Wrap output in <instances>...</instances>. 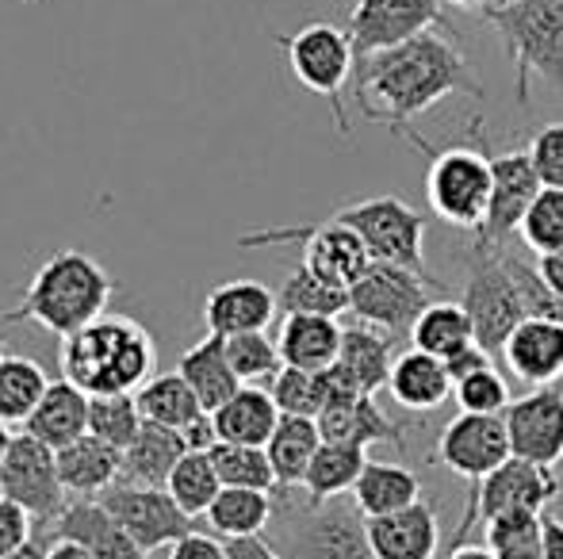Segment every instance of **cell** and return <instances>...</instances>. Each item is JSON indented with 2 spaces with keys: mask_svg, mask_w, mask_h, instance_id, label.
<instances>
[{
  "mask_svg": "<svg viewBox=\"0 0 563 559\" xmlns=\"http://www.w3.org/2000/svg\"><path fill=\"white\" fill-rule=\"evenodd\" d=\"M364 522L376 559H433L441 548V525L430 502H415L399 514L364 517Z\"/></svg>",
  "mask_w": 563,
  "mask_h": 559,
  "instance_id": "44dd1931",
  "label": "cell"
},
{
  "mask_svg": "<svg viewBox=\"0 0 563 559\" xmlns=\"http://www.w3.org/2000/svg\"><path fill=\"white\" fill-rule=\"evenodd\" d=\"M8 445H12V433H8V425L0 422V463H4V452H8Z\"/></svg>",
  "mask_w": 563,
  "mask_h": 559,
  "instance_id": "91938a15",
  "label": "cell"
},
{
  "mask_svg": "<svg viewBox=\"0 0 563 559\" xmlns=\"http://www.w3.org/2000/svg\"><path fill=\"white\" fill-rule=\"evenodd\" d=\"M169 559H227V545L211 537V533L192 529L169 548Z\"/></svg>",
  "mask_w": 563,
  "mask_h": 559,
  "instance_id": "f907efd6",
  "label": "cell"
},
{
  "mask_svg": "<svg viewBox=\"0 0 563 559\" xmlns=\"http://www.w3.org/2000/svg\"><path fill=\"white\" fill-rule=\"evenodd\" d=\"M154 368V337L126 314H104L62 345V376L85 395H134Z\"/></svg>",
  "mask_w": 563,
  "mask_h": 559,
  "instance_id": "3957f363",
  "label": "cell"
},
{
  "mask_svg": "<svg viewBox=\"0 0 563 559\" xmlns=\"http://www.w3.org/2000/svg\"><path fill=\"white\" fill-rule=\"evenodd\" d=\"M541 559H563V522L560 517H544V552Z\"/></svg>",
  "mask_w": 563,
  "mask_h": 559,
  "instance_id": "11a10c76",
  "label": "cell"
},
{
  "mask_svg": "<svg viewBox=\"0 0 563 559\" xmlns=\"http://www.w3.org/2000/svg\"><path fill=\"white\" fill-rule=\"evenodd\" d=\"M556 499H560L556 468H544V463H529V460L510 456L503 468H495L487 479L472 483L464 514H460V525L449 537V552L452 548H464L467 537H472L479 525L495 522V517H503V514H521V510L544 514Z\"/></svg>",
  "mask_w": 563,
  "mask_h": 559,
  "instance_id": "ba28073f",
  "label": "cell"
},
{
  "mask_svg": "<svg viewBox=\"0 0 563 559\" xmlns=\"http://www.w3.org/2000/svg\"><path fill=\"white\" fill-rule=\"evenodd\" d=\"M227 559H288V556L265 537H238L227 540Z\"/></svg>",
  "mask_w": 563,
  "mask_h": 559,
  "instance_id": "f5cc1de1",
  "label": "cell"
},
{
  "mask_svg": "<svg viewBox=\"0 0 563 559\" xmlns=\"http://www.w3.org/2000/svg\"><path fill=\"white\" fill-rule=\"evenodd\" d=\"M27 540H35V517H31L20 502L0 494V559L20 552Z\"/></svg>",
  "mask_w": 563,
  "mask_h": 559,
  "instance_id": "681fc988",
  "label": "cell"
},
{
  "mask_svg": "<svg viewBox=\"0 0 563 559\" xmlns=\"http://www.w3.org/2000/svg\"><path fill=\"white\" fill-rule=\"evenodd\" d=\"M58 476L62 487L77 499H100L123 479V452L108 440L85 433L74 445L58 448Z\"/></svg>",
  "mask_w": 563,
  "mask_h": 559,
  "instance_id": "603a6c76",
  "label": "cell"
},
{
  "mask_svg": "<svg viewBox=\"0 0 563 559\" xmlns=\"http://www.w3.org/2000/svg\"><path fill=\"white\" fill-rule=\"evenodd\" d=\"M430 303V277L387 261H372L364 277L349 288V314L356 322H368V326L391 334L395 342L410 337L415 322L422 318Z\"/></svg>",
  "mask_w": 563,
  "mask_h": 559,
  "instance_id": "8fae6325",
  "label": "cell"
},
{
  "mask_svg": "<svg viewBox=\"0 0 563 559\" xmlns=\"http://www.w3.org/2000/svg\"><path fill=\"white\" fill-rule=\"evenodd\" d=\"M54 537L74 540L85 552L97 559H146L139 545L131 540V533L108 514V506L100 499H77L54 522Z\"/></svg>",
  "mask_w": 563,
  "mask_h": 559,
  "instance_id": "7402d4cb",
  "label": "cell"
},
{
  "mask_svg": "<svg viewBox=\"0 0 563 559\" xmlns=\"http://www.w3.org/2000/svg\"><path fill=\"white\" fill-rule=\"evenodd\" d=\"M314 422L322 429V440H341V445H356V448H368V445L402 448V425L379 411L376 395H356L349 403H334Z\"/></svg>",
  "mask_w": 563,
  "mask_h": 559,
  "instance_id": "4316f807",
  "label": "cell"
},
{
  "mask_svg": "<svg viewBox=\"0 0 563 559\" xmlns=\"http://www.w3.org/2000/svg\"><path fill=\"white\" fill-rule=\"evenodd\" d=\"M284 58H288V69L303 89H311L314 97H322L334 112L338 123V135H349V123H345V97L349 81L356 74V51H353V38L349 31L334 27V23L319 20V23H307L299 27L296 35H284Z\"/></svg>",
  "mask_w": 563,
  "mask_h": 559,
  "instance_id": "30bf717a",
  "label": "cell"
},
{
  "mask_svg": "<svg viewBox=\"0 0 563 559\" xmlns=\"http://www.w3.org/2000/svg\"><path fill=\"white\" fill-rule=\"evenodd\" d=\"M456 92L479 100L483 85L475 81L460 46L449 35H438V31H426L410 43H399L391 51H379L372 58L356 62L353 74V100L361 115L391 131H402L410 120L426 115Z\"/></svg>",
  "mask_w": 563,
  "mask_h": 559,
  "instance_id": "6da1fadb",
  "label": "cell"
},
{
  "mask_svg": "<svg viewBox=\"0 0 563 559\" xmlns=\"http://www.w3.org/2000/svg\"><path fill=\"white\" fill-rule=\"evenodd\" d=\"M46 559H97V556L85 552V548H81V545H74V540L54 537V545H51V552H46Z\"/></svg>",
  "mask_w": 563,
  "mask_h": 559,
  "instance_id": "9f6ffc18",
  "label": "cell"
},
{
  "mask_svg": "<svg viewBox=\"0 0 563 559\" xmlns=\"http://www.w3.org/2000/svg\"><path fill=\"white\" fill-rule=\"evenodd\" d=\"M338 365L364 395H379L395 368V337L368 326V322H353V326L341 329Z\"/></svg>",
  "mask_w": 563,
  "mask_h": 559,
  "instance_id": "484cf974",
  "label": "cell"
},
{
  "mask_svg": "<svg viewBox=\"0 0 563 559\" xmlns=\"http://www.w3.org/2000/svg\"><path fill=\"white\" fill-rule=\"evenodd\" d=\"M23 433H31L35 440L51 445L54 452L74 445L77 437L89 433V395L62 376V380H54L51 388H46L43 403L35 406V414L23 425Z\"/></svg>",
  "mask_w": 563,
  "mask_h": 559,
  "instance_id": "83f0119b",
  "label": "cell"
},
{
  "mask_svg": "<svg viewBox=\"0 0 563 559\" xmlns=\"http://www.w3.org/2000/svg\"><path fill=\"white\" fill-rule=\"evenodd\" d=\"M46 552H51V545L35 537V540H27L20 552H12V556H4V559H46Z\"/></svg>",
  "mask_w": 563,
  "mask_h": 559,
  "instance_id": "6f0895ef",
  "label": "cell"
},
{
  "mask_svg": "<svg viewBox=\"0 0 563 559\" xmlns=\"http://www.w3.org/2000/svg\"><path fill=\"white\" fill-rule=\"evenodd\" d=\"M368 468V456L356 445H341V440H322V448L314 452L307 479L299 491L311 502H330V499H345V491H353L361 471Z\"/></svg>",
  "mask_w": 563,
  "mask_h": 559,
  "instance_id": "d590c367",
  "label": "cell"
},
{
  "mask_svg": "<svg viewBox=\"0 0 563 559\" xmlns=\"http://www.w3.org/2000/svg\"><path fill=\"white\" fill-rule=\"evenodd\" d=\"M464 311L475 326V342L498 357L510 342V334L529 318L521 283L510 269L506 246H490V242L475 238L464 254Z\"/></svg>",
  "mask_w": 563,
  "mask_h": 559,
  "instance_id": "8992f818",
  "label": "cell"
},
{
  "mask_svg": "<svg viewBox=\"0 0 563 559\" xmlns=\"http://www.w3.org/2000/svg\"><path fill=\"white\" fill-rule=\"evenodd\" d=\"M533 269H537V277H541L544 288H549L552 295L563 303V249L560 254H549V257H537Z\"/></svg>",
  "mask_w": 563,
  "mask_h": 559,
  "instance_id": "db71d44e",
  "label": "cell"
},
{
  "mask_svg": "<svg viewBox=\"0 0 563 559\" xmlns=\"http://www.w3.org/2000/svg\"><path fill=\"white\" fill-rule=\"evenodd\" d=\"M452 4H460V8H475V12H483V8H490V0H452Z\"/></svg>",
  "mask_w": 563,
  "mask_h": 559,
  "instance_id": "94428289",
  "label": "cell"
},
{
  "mask_svg": "<svg viewBox=\"0 0 563 559\" xmlns=\"http://www.w3.org/2000/svg\"><path fill=\"white\" fill-rule=\"evenodd\" d=\"M460 411L464 414H506V406L514 403L510 399V383L498 376V368H483V372H472L467 380H460L452 388Z\"/></svg>",
  "mask_w": 563,
  "mask_h": 559,
  "instance_id": "7dc6e473",
  "label": "cell"
},
{
  "mask_svg": "<svg viewBox=\"0 0 563 559\" xmlns=\"http://www.w3.org/2000/svg\"><path fill=\"white\" fill-rule=\"evenodd\" d=\"M506 433H510V452L518 460L556 468L563 460V391L537 388L526 399H514L506 406Z\"/></svg>",
  "mask_w": 563,
  "mask_h": 559,
  "instance_id": "e0dca14e",
  "label": "cell"
},
{
  "mask_svg": "<svg viewBox=\"0 0 563 559\" xmlns=\"http://www.w3.org/2000/svg\"><path fill=\"white\" fill-rule=\"evenodd\" d=\"M452 388H456V383H452L445 360L433 357V353H422V349L399 353V357H395V368H391V380H387V391H391L395 403H399L402 411H415V414L445 406Z\"/></svg>",
  "mask_w": 563,
  "mask_h": 559,
  "instance_id": "cb8c5ba5",
  "label": "cell"
},
{
  "mask_svg": "<svg viewBox=\"0 0 563 559\" xmlns=\"http://www.w3.org/2000/svg\"><path fill=\"white\" fill-rule=\"evenodd\" d=\"M438 456L452 476L479 483L495 468H503L510 460V433H506L503 414H464L445 425L438 440Z\"/></svg>",
  "mask_w": 563,
  "mask_h": 559,
  "instance_id": "2e32d148",
  "label": "cell"
},
{
  "mask_svg": "<svg viewBox=\"0 0 563 559\" xmlns=\"http://www.w3.org/2000/svg\"><path fill=\"white\" fill-rule=\"evenodd\" d=\"M185 452H192L185 433L146 422L139 437L131 440V448L123 452V479L142 487H165Z\"/></svg>",
  "mask_w": 563,
  "mask_h": 559,
  "instance_id": "4dcf8cb0",
  "label": "cell"
},
{
  "mask_svg": "<svg viewBox=\"0 0 563 559\" xmlns=\"http://www.w3.org/2000/svg\"><path fill=\"white\" fill-rule=\"evenodd\" d=\"M276 291H268L257 280H227L208 291L203 299V326L208 334L238 337L253 334V329H268L276 318Z\"/></svg>",
  "mask_w": 563,
  "mask_h": 559,
  "instance_id": "ffe728a7",
  "label": "cell"
},
{
  "mask_svg": "<svg viewBox=\"0 0 563 559\" xmlns=\"http://www.w3.org/2000/svg\"><path fill=\"white\" fill-rule=\"evenodd\" d=\"M208 525L227 540L261 537L276 517V499L268 491H245V487H223L219 499L211 502Z\"/></svg>",
  "mask_w": 563,
  "mask_h": 559,
  "instance_id": "e575fe53",
  "label": "cell"
},
{
  "mask_svg": "<svg viewBox=\"0 0 563 559\" xmlns=\"http://www.w3.org/2000/svg\"><path fill=\"white\" fill-rule=\"evenodd\" d=\"M142 425H146V418H142L134 395H89V433L115 445L119 452L131 448V440L142 433Z\"/></svg>",
  "mask_w": 563,
  "mask_h": 559,
  "instance_id": "ee69618b",
  "label": "cell"
},
{
  "mask_svg": "<svg viewBox=\"0 0 563 559\" xmlns=\"http://www.w3.org/2000/svg\"><path fill=\"white\" fill-rule=\"evenodd\" d=\"M418 149L433 157L430 172H426V200L430 211L441 223L456 226V231L479 234L487 223V208H490V154L487 149H472V146H452L433 154L422 138H410Z\"/></svg>",
  "mask_w": 563,
  "mask_h": 559,
  "instance_id": "52a82bcc",
  "label": "cell"
},
{
  "mask_svg": "<svg viewBox=\"0 0 563 559\" xmlns=\"http://www.w3.org/2000/svg\"><path fill=\"white\" fill-rule=\"evenodd\" d=\"M299 242L303 249V265L314 277L338 283V288H353L364 277V269L372 265V254L364 249V242L356 238V231H349L338 219H327L319 226H276V231H253L242 234V246H291Z\"/></svg>",
  "mask_w": 563,
  "mask_h": 559,
  "instance_id": "7c38bea8",
  "label": "cell"
},
{
  "mask_svg": "<svg viewBox=\"0 0 563 559\" xmlns=\"http://www.w3.org/2000/svg\"><path fill=\"white\" fill-rule=\"evenodd\" d=\"M410 342H415V349L449 360L475 342V326L467 318L464 303H430L410 329Z\"/></svg>",
  "mask_w": 563,
  "mask_h": 559,
  "instance_id": "74e56055",
  "label": "cell"
},
{
  "mask_svg": "<svg viewBox=\"0 0 563 559\" xmlns=\"http://www.w3.org/2000/svg\"><path fill=\"white\" fill-rule=\"evenodd\" d=\"M0 357H4V342H0Z\"/></svg>",
  "mask_w": 563,
  "mask_h": 559,
  "instance_id": "be15d7a7",
  "label": "cell"
},
{
  "mask_svg": "<svg viewBox=\"0 0 563 559\" xmlns=\"http://www.w3.org/2000/svg\"><path fill=\"white\" fill-rule=\"evenodd\" d=\"M268 395L276 399L280 414H296V418H319L322 414V380L319 372H303V368H280Z\"/></svg>",
  "mask_w": 563,
  "mask_h": 559,
  "instance_id": "bcb514c9",
  "label": "cell"
},
{
  "mask_svg": "<svg viewBox=\"0 0 563 559\" xmlns=\"http://www.w3.org/2000/svg\"><path fill=\"white\" fill-rule=\"evenodd\" d=\"M449 559H495L490 548H475V545H464V548H452Z\"/></svg>",
  "mask_w": 563,
  "mask_h": 559,
  "instance_id": "680465c9",
  "label": "cell"
},
{
  "mask_svg": "<svg viewBox=\"0 0 563 559\" xmlns=\"http://www.w3.org/2000/svg\"><path fill=\"white\" fill-rule=\"evenodd\" d=\"M276 306L284 314H327V318H338L341 311H349V288H338V283L314 277L299 261V269H291L288 280L276 291Z\"/></svg>",
  "mask_w": 563,
  "mask_h": 559,
  "instance_id": "f35d334b",
  "label": "cell"
},
{
  "mask_svg": "<svg viewBox=\"0 0 563 559\" xmlns=\"http://www.w3.org/2000/svg\"><path fill=\"white\" fill-rule=\"evenodd\" d=\"M276 345H280L284 368L327 372L330 365H338L341 326L338 318H327V314H284Z\"/></svg>",
  "mask_w": 563,
  "mask_h": 559,
  "instance_id": "d4e9b609",
  "label": "cell"
},
{
  "mask_svg": "<svg viewBox=\"0 0 563 559\" xmlns=\"http://www.w3.org/2000/svg\"><path fill=\"white\" fill-rule=\"evenodd\" d=\"M483 537L495 559H541L544 552V514L521 510V514H503L483 525Z\"/></svg>",
  "mask_w": 563,
  "mask_h": 559,
  "instance_id": "60d3db41",
  "label": "cell"
},
{
  "mask_svg": "<svg viewBox=\"0 0 563 559\" xmlns=\"http://www.w3.org/2000/svg\"><path fill=\"white\" fill-rule=\"evenodd\" d=\"M177 372L188 380V388L196 391V399H200L208 414H216L219 406H223L227 399H234L238 388H242V380H238L234 368H230L227 337H219V334H208L203 342H196L192 349L180 357Z\"/></svg>",
  "mask_w": 563,
  "mask_h": 559,
  "instance_id": "f546056e",
  "label": "cell"
},
{
  "mask_svg": "<svg viewBox=\"0 0 563 559\" xmlns=\"http://www.w3.org/2000/svg\"><path fill=\"white\" fill-rule=\"evenodd\" d=\"M0 494L12 502H20L35 525H54L58 514L66 510V487L58 476V452L43 440H35L31 433L12 437L0 463Z\"/></svg>",
  "mask_w": 563,
  "mask_h": 559,
  "instance_id": "5bb4252c",
  "label": "cell"
},
{
  "mask_svg": "<svg viewBox=\"0 0 563 559\" xmlns=\"http://www.w3.org/2000/svg\"><path fill=\"white\" fill-rule=\"evenodd\" d=\"M165 491L173 494V502H177L188 517L208 514L211 502H216L219 491H223V479H219L211 452H185L180 456V463L173 468Z\"/></svg>",
  "mask_w": 563,
  "mask_h": 559,
  "instance_id": "ab89813d",
  "label": "cell"
},
{
  "mask_svg": "<svg viewBox=\"0 0 563 559\" xmlns=\"http://www.w3.org/2000/svg\"><path fill=\"white\" fill-rule=\"evenodd\" d=\"M353 502L364 517L399 514V510L422 502V479H418V471L402 468V463L368 460V468L361 471V479L353 487Z\"/></svg>",
  "mask_w": 563,
  "mask_h": 559,
  "instance_id": "1f68e13d",
  "label": "cell"
},
{
  "mask_svg": "<svg viewBox=\"0 0 563 559\" xmlns=\"http://www.w3.org/2000/svg\"><path fill=\"white\" fill-rule=\"evenodd\" d=\"M227 357L234 376L242 380V388H261V383H273L284 368L280 345L265 334V329H253V334L227 337Z\"/></svg>",
  "mask_w": 563,
  "mask_h": 559,
  "instance_id": "b9f144b4",
  "label": "cell"
},
{
  "mask_svg": "<svg viewBox=\"0 0 563 559\" xmlns=\"http://www.w3.org/2000/svg\"><path fill=\"white\" fill-rule=\"evenodd\" d=\"M280 533L273 545L288 559H376L368 545V522L356 502H311L303 491H273Z\"/></svg>",
  "mask_w": 563,
  "mask_h": 559,
  "instance_id": "277c9868",
  "label": "cell"
},
{
  "mask_svg": "<svg viewBox=\"0 0 563 559\" xmlns=\"http://www.w3.org/2000/svg\"><path fill=\"white\" fill-rule=\"evenodd\" d=\"M510 4H518V0H490V8H510ZM487 12V8H483Z\"/></svg>",
  "mask_w": 563,
  "mask_h": 559,
  "instance_id": "6125c7cd",
  "label": "cell"
},
{
  "mask_svg": "<svg viewBox=\"0 0 563 559\" xmlns=\"http://www.w3.org/2000/svg\"><path fill=\"white\" fill-rule=\"evenodd\" d=\"M503 360L529 388H552L563 380V322L549 314H529L510 334Z\"/></svg>",
  "mask_w": 563,
  "mask_h": 559,
  "instance_id": "d6986e66",
  "label": "cell"
},
{
  "mask_svg": "<svg viewBox=\"0 0 563 559\" xmlns=\"http://www.w3.org/2000/svg\"><path fill=\"white\" fill-rule=\"evenodd\" d=\"M46 380L43 365L31 357H0V422L4 425H27L35 406L43 403Z\"/></svg>",
  "mask_w": 563,
  "mask_h": 559,
  "instance_id": "8d00e7d4",
  "label": "cell"
},
{
  "mask_svg": "<svg viewBox=\"0 0 563 559\" xmlns=\"http://www.w3.org/2000/svg\"><path fill=\"white\" fill-rule=\"evenodd\" d=\"M330 219L356 231V238L364 242L372 261H387L430 277V269H426V231H430V219L410 208V203H402L399 195H368V200L338 208Z\"/></svg>",
  "mask_w": 563,
  "mask_h": 559,
  "instance_id": "9c48e42d",
  "label": "cell"
},
{
  "mask_svg": "<svg viewBox=\"0 0 563 559\" xmlns=\"http://www.w3.org/2000/svg\"><path fill=\"white\" fill-rule=\"evenodd\" d=\"M211 460H216V471L223 479V487H245V491H276V471L273 460H268L265 448L257 445H227L219 440L211 448Z\"/></svg>",
  "mask_w": 563,
  "mask_h": 559,
  "instance_id": "7bdbcfd3",
  "label": "cell"
},
{
  "mask_svg": "<svg viewBox=\"0 0 563 559\" xmlns=\"http://www.w3.org/2000/svg\"><path fill=\"white\" fill-rule=\"evenodd\" d=\"M490 208H487V223L475 238L490 242V246H506L514 234L521 231V219L533 208V200L541 195V177H537L533 161L521 149H510V154H490Z\"/></svg>",
  "mask_w": 563,
  "mask_h": 559,
  "instance_id": "ac0fdd59",
  "label": "cell"
},
{
  "mask_svg": "<svg viewBox=\"0 0 563 559\" xmlns=\"http://www.w3.org/2000/svg\"><path fill=\"white\" fill-rule=\"evenodd\" d=\"M319 448H322L319 422L284 414L280 425H276V433L265 445L268 460H273V471H276V491H299Z\"/></svg>",
  "mask_w": 563,
  "mask_h": 559,
  "instance_id": "d6a6232c",
  "label": "cell"
},
{
  "mask_svg": "<svg viewBox=\"0 0 563 559\" xmlns=\"http://www.w3.org/2000/svg\"><path fill=\"white\" fill-rule=\"evenodd\" d=\"M495 365V357H490L487 349H483L479 342H472L467 349H460L456 357H449L445 360V368H449V376H452V383H460V380H467L472 372H483V368H490Z\"/></svg>",
  "mask_w": 563,
  "mask_h": 559,
  "instance_id": "816d5d0a",
  "label": "cell"
},
{
  "mask_svg": "<svg viewBox=\"0 0 563 559\" xmlns=\"http://www.w3.org/2000/svg\"><path fill=\"white\" fill-rule=\"evenodd\" d=\"M115 295V280L97 257L81 249H58L43 269L31 277L20 306L0 314V326L15 322H38L58 337H74L97 318H104L108 303Z\"/></svg>",
  "mask_w": 563,
  "mask_h": 559,
  "instance_id": "7a4b0ae2",
  "label": "cell"
},
{
  "mask_svg": "<svg viewBox=\"0 0 563 559\" xmlns=\"http://www.w3.org/2000/svg\"><path fill=\"white\" fill-rule=\"evenodd\" d=\"M134 399H139L142 418L165 425V429H177V433H185L188 425H196L208 414L180 372H157L154 380H146L134 391Z\"/></svg>",
  "mask_w": 563,
  "mask_h": 559,
  "instance_id": "836d02e7",
  "label": "cell"
},
{
  "mask_svg": "<svg viewBox=\"0 0 563 559\" xmlns=\"http://www.w3.org/2000/svg\"><path fill=\"white\" fill-rule=\"evenodd\" d=\"M521 242L529 254L549 257L563 249V188H541L533 208L521 219Z\"/></svg>",
  "mask_w": 563,
  "mask_h": 559,
  "instance_id": "f6af8a7d",
  "label": "cell"
},
{
  "mask_svg": "<svg viewBox=\"0 0 563 559\" xmlns=\"http://www.w3.org/2000/svg\"><path fill=\"white\" fill-rule=\"evenodd\" d=\"M100 502L146 556L157 548H173L185 533L196 529V517H188L165 487H142L119 479L112 491L100 494Z\"/></svg>",
  "mask_w": 563,
  "mask_h": 559,
  "instance_id": "9a60e30c",
  "label": "cell"
},
{
  "mask_svg": "<svg viewBox=\"0 0 563 559\" xmlns=\"http://www.w3.org/2000/svg\"><path fill=\"white\" fill-rule=\"evenodd\" d=\"M529 161L544 188H563V123H544L529 142Z\"/></svg>",
  "mask_w": 563,
  "mask_h": 559,
  "instance_id": "c3c4849f",
  "label": "cell"
},
{
  "mask_svg": "<svg viewBox=\"0 0 563 559\" xmlns=\"http://www.w3.org/2000/svg\"><path fill=\"white\" fill-rule=\"evenodd\" d=\"M498 31L506 58L514 66V92L526 112H533L529 85L533 77L563 89V0H518L510 8L479 12Z\"/></svg>",
  "mask_w": 563,
  "mask_h": 559,
  "instance_id": "5b68a950",
  "label": "cell"
},
{
  "mask_svg": "<svg viewBox=\"0 0 563 559\" xmlns=\"http://www.w3.org/2000/svg\"><path fill=\"white\" fill-rule=\"evenodd\" d=\"M438 27L452 35L445 0H356L345 23L356 62L372 58L379 51H391L399 43H410L415 35Z\"/></svg>",
  "mask_w": 563,
  "mask_h": 559,
  "instance_id": "4fadbf2b",
  "label": "cell"
},
{
  "mask_svg": "<svg viewBox=\"0 0 563 559\" xmlns=\"http://www.w3.org/2000/svg\"><path fill=\"white\" fill-rule=\"evenodd\" d=\"M280 418H284L280 406H276V399L265 388H238V395L227 399L211 414L219 440H227V445H257V448L268 445V437L276 433Z\"/></svg>",
  "mask_w": 563,
  "mask_h": 559,
  "instance_id": "f1b7e54d",
  "label": "cell"
}]
</instances>
